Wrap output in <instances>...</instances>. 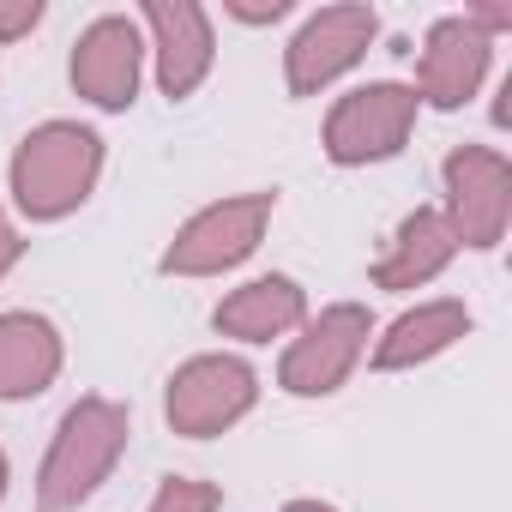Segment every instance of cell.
<instances>
[{
  "mask_svg": "<svg viewBox=\"0 0 512 512\" xmlns=\"http://www.w3.org/2000/svg\"><path fill=\"white\" fill-rule=\"evenodd\" d=\"M127 446H133V410L121 398L103 392L73 398L37 464V512H79L85 500H97L103 482L121 470Z\"/></svg>",
  "mask_w": 512,
  "mask_h": 512,
  "instance_id": "2",
  "label": "cell"
},
{
  "mask_svg": "<svg viewBox=\"0 0 512 512\" xmlns=\"http://www.w3.org/2000/svg\"><path fill=\"white\" fill-rule=\"evenodd\" d=\"M278 217V187H247V193H223L211 205H199L157 253L163 278H223L235 266H247L260 253L266 229Z\"/></svg>",
  "mask_w": 512,
  "mask_h": 512,
  "instance_id": "3",
  "label": "cell"
},
{
  "mask_svg": "<svg viewBox=\"0 0 512 512\" xmlns=\"http://www.w3.org/2000/svg\"><path fill=\"white\" fill-rule=\"evenodd\" d=\"M308 314H314V308H308V290H302L290 272H260V278L223 290V302L211 308V332L229 338V344L260 350V344L296 338Z\"/></svg>",
  "mask_w": 512,
  "mask_h": 512,
  "instance_id": "12",
  "label": "cell"
},
{
  "mask_svg": "<svg viewBox=\"0 0 512 512\" xmlns=\"http://www.w3.org/2000/svg\"><path fill=\"white\" fill-rule=\"evenodd\" d=\"M374 344V314L368 302H326L320 314L302 320L296 338H284L278 356V392L290 398H332L356 380Z\"/></svg>",
  "mask_w": 512,
  "mask_h": 512,
  "instance_id": "6",
  "label": "cell"
},
{
  "mask_svg": "<svg viewBox=\"0 0 512 512\" xmlns=\"http://www.w3.org/2000/svg\"><path fill=\"white\" fill-rule=\"evenodd\" d=\"M440 217L458 253H494L512 229V163L494 145H452L440 163Z\"/></svg>",
  "mask_w": 512,
  "mask_h": 512,
  "instance_id": "7",
  "label": "cell"
},
{
  "mask_svg": "<svg viewBox=\"0 0 512 512\" xmlns=\"http://www.w3.org/2000/svg\"><path fill=\"white\" fill-rule=\"evenodd\" d=\"M67 368V338L37 308L0 314V404H31L43 398Z\"/></svg>",
  "mask_w": 512,
  "mask_h": 512,
  "instance_id": "14",
  "label": "cell"
},
{
  "mask_svg": "<svg viewBox=\"0 0 512 512\" xmlns=\"http://www.w3.org/2000/svg\"><path fill=\"white\" fill-rule=\"evenodd\" d=\"M67 79L79 91V103H91L97 115H127L139 103L145 85V31L133 13H97L67 55Z\"/></svg>",
  "mask_w": 512,
  "mask_h": 512,
  "instance_id": "9",
  "label": "cell"
},
{
  "mask_svg": "<svg viewBox=\"0 0 512 512\" xmlns=\"http://www.w3.org/2000/svg\"><path fill=\"white\" fill-rule=\"evenodd\" d=\"M296 13V0H223V19L247 25V31H260V25H278Z\"/></svg>",
  "mask_w": 512,
  "mask_h": 512,
  "instance_id": "18",
  "label": "cell"
},
{
  "mask_svg": "<svg viewBox=\"0 0 512 512\" xmlns=\"http://www.w3.org/2000/svg\"><path fill=\"white\" fill-rule=\"evenodd\" d=\"M145 31V67L169 103H187L217 67V31L199 0H145L133 13Z\"/></svg>",
  "mask_w": 512,
  "mask_h": 512,
  "instance_id": "10",
  "label": "cell"
},
{
  "mask_svg": "<svg viewBox=\"0 0 512 512\" xmlns=\"http://www.w3.org/2000/svg\"><path fill=\"white\" fill-rule=\"evenodd\" d=\"M109 169V145L91 121H37L13 157H7V193L25 223H67L73 211L91 205L97 181Z\"/></svg>",
  "mask_w": 512,
  "mask_h": 512,
  "instance_id": "1",
  "label": "cell"
},
{
  "mask_svg": "<svg viewBox=\"0 0 512 512\" xmlns=\"http://www.w3.org/2000/svg\"><path fill=\"white\" fill-rule=\"evenodd\" d=\"M488 67H494V43L464 19V13H446L428 25L422 49H416V103L422 109H440V115H458L464 103H476V91L488 85Z\"/></svg>",
  "mask_w": 512,
  "mask_h": 512,
  "instance_id": "11",
  "label": "cell"
},
{
  "mask_svg": "<svg viewBox=\"0 0 512 512\" xmlns=\"http://www.w3.org/2000/svg\"><path fill=\"white\" fill-rule=\"evenodd\" d=\"M374 43H380V13L368 0H338V7L308 13L296 25V37L284 43V91L296 103L332 91L338 79H350L368 61Z\"/></svg>",
  "mask_w": 512,
  "mask_h": 512,
  "instance_id": "8",
  "label": "cell"
},
{
  "mask_svg": "<svg viewBox=\"0 0 512 512\" xmlns=\"http://www.w3.org/2000/svg\"><path fill=\"white\" fill-rule=\"evenodd\" d=\"M7 488H13V458H7V446H0V506H7Z\"/></svg>",
  "mask_w": 512,
  "mask_h": 512,
  "instance_id": "21",
  "label": "cell"
},
{
  "mask_svg": "<svg viewBox=\"0 0 512 512\" xmlns=\"http://www.w3.org/2000/svg\"><path fill=\"white\" fill-rule=\"evenodd\" d=\"M25 229H19V217L7 211V205H0V284H7L13 272H19V260H25Z\"/></svg>",
  "mask_w": 512,
  "mask_h": 512,
  "instance_id": "19",
  "label": "cell"
},
{
  "mask_svg": "<svg viewBox=\"0 0 512 512\" xmlns=\"http://www.w3.org/2000/svg\"><path fill=\"white\" fill-rule=\"evenodd\" d=\"M278 512H338V506L332 500H284Z\"/></svg>",
  "mask_w": 512,
  "mask_h": 512,
  "instance_id": "20",
  "label": "cell"
},
{
  "mask_svg": "<svg viewBox=\"0 0 512 512\" xmlns=\"http://www.w3.org/2000/svg\"><path fill=\"white\" fill-rule=\"evenodd\" d=\"M145 512H223V488L205 476H163Z\"/></svg>",
  "mask_w": 512,
  "mask_h": 512,
  "instance_id": "16",
  "label": "cell"
},
{
  "mask_svg": "<svg viewBox=\"0 0 512 512\" xmlns=\"http://www.w3.org/2000/svg\"><path fill=\"white\" fill-rule=\"evenodd\" d=\"M452 260H458V241H452L440 205H416L398 217V229H392V241H386V253L374 260L368 278H374V290L410 296V290H428L434 278H446Z\"/></svg>",
  "mask_w": 512,
  "mask_h": 512,
  "instance_id": "15",
  "label": "cell"
},
{
  "mask_svg": "<svg viewBox=\"0 0 512 512\" xmlns=\"http://www.w3.org/2000/svg\"><path fill=\"white\" fill-rule=\"evenodd\" d=\"M260 404V368L235 350H199L163 380V422L181 440H217Z\"/></svg>",
  "mask_w": 512,
  "mask_h": 512,
  "instance_id": "4",
  "label": "cell"
},
{
  "mask_svg": "<svg viewBox=\"0 0 512 512\" xmlns=\"http://www.w3.org/2000/svg\"><path fill=\"white\" fill-rule=\"evenodd\" d=\"M422 121V103L404 79H368V85H350L332 109H326V127H320V151L332 169H368V163H392L404 157L410 133Z\"/></svg>",
  "mask_w": 512,
  "mask_h": 512,
  "instance_id": "5",
  "label": "cell"
},
{
  "mask_svg": "<svg viewBox=\"0 0 512 512\" xmlns=\"http://www.w3.org/2000/svg\"><path fill=\"white\" fill-rule=\"evenodd\" d=\"M43 19H49L43 0H0V43H25Z\"/></svg>",
  "mask_w": 512,
  "mask_h": 512,
  "instance_id": "17",
  "label": "cell"
},
{
  "mask_svg": "<svg viewBox=\"0 0 512 512\" xmlns=\"http://www.w3.org/2000/svg\"><path fill=\"white\" fill-rule=\"evenodd\" d=\"M476 314L458 302V296H428L416 308H404L392 326H374V344H368V368L374 374H410V368H428L440 362L446 350H458L470 338Z\"/></svg>",
  "mask_w": 512,
  "mask_h": 512,
  "instance_id": "13",
  "label": "cell"
}]
</instances>
